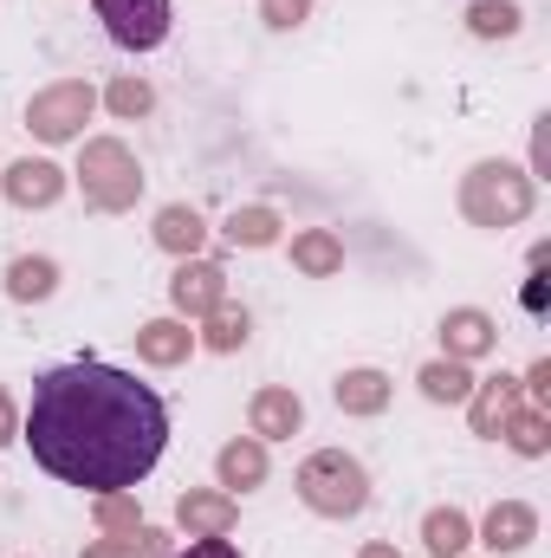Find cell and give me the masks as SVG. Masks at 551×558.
I'll return each instance as SVG.
<instances>
[{
    "mask_svg": "<svg viewBox=\"0 0 551 558\" xmlns=\"http://www.w3.org/2000/svg\"><path fill=\"white\" fill-rule=\"evenodd\" d=\"M20 435L52 481L85 494H124L162 461L169 410L131 371L78 357L33 377V410Z\"/></svg>",
    "mask_w": 551,
    "mask_h": 558,
    "instance_id": "obj_1",
    "label": "cell"
},
{
    "mask_svg": "<svg viewBox=\"0 0 551 558\" xmlns=\"http://www.w3.org/2000/svg\"><path fill=\"white\" fill-rule=\"evenodd\" d=\"M298 494H305L311 513L344 520V513H364V500H370V474H364L351 454L325 448V454H311V461L298 468Z\"/></svg>",
    "mask_w": 551,
    "mask_h": 558,
    "instance_id": "obj_2",
    "label": "cell"
},
{
    "mask_svg": "<svg viewBox=\"0 0 551 558\" xmlns=\"http://www.w3.org/2000/svg\"><path fill=\"white\" fill-rule=\"evenodd\" d=\"M91 7L124 52H149L169 39V0H91Z\"/></svg>",
    "mask_w": 551,
    "mask_h": 558,
    "instance_id": "obj_3",
    "label": "cell"
},
{
    "mask_svg": "<svg viewBox=\"0 0 551 558\" xmlns=\"http://www.w3.org/2000/svg\"><path fill=\"white\" fill-rule=\"evenodd\" d=\"M137 162H131V149L124 143H91L85 149V195L98 202V208H131L137 202Z\"/></svg>",
    "mask_w": 551,
    "mask_h": 558,
    "instance_id": "obj_4",
    "label": "cell"
},
{
    "mask_svg": "<svg viewBox=\"0 0 551 558\" xmlns=\"http://www.w3.org/2000/svg\"><path fill=\"white\" fill-rule=\"evenodd\" d=\"M91 85H52V92H39L33 105H26V124H33V137H46V143H65V137H78V124L91 118Z\"/></svg>",
    "mask_w": 551,
    "mask_h": 558,
    "instance_id": "obj_5",
    "label": "cell"
},
{
    "mask_svg": "<svg viewBox=\"0 0 551 558\" xmlns=\"http://www.w3.org/2000/svg\"><path fill=\"white\" fill-rule=\"evenodd\" d=\"M0 189H7V202H20V208H52V202L65 195V175H59L52 162H33V156H26V162L7 169Z\"/></svg>",
    "mask_w": 551,
    "mask_h": 558,
    "instance_id": "obj_6",
    "label": "cell"
},
{
    "mask_svg": "<svg viewBox=\"0 0 551 558\" xmlns=\"http://www.w3.org/2000/svg\"><path fill=\"white\" fill-rule=\"evenodd\" d=\"M169 299L182 305V312H215L221 299H228V286H221V267H182V274L169 279Z\"/></svg>",
    "mask_w": 551,
    "mask_h": 558,
    "instance_id": "obj_7",
    "label": "cell"
},
{
    "mask_svg": "<svg viewBox=\"0 0 551 558\" xmlns=\"http://www.w3.org/2000/svg\"><path fill=\"white\" fill-rule=\"evenodd\" d=\"M298 416H305V410H298V397H292V390H260V397H254V435H260V441L292 435Z\"/></svg>",
    "mask_w": 551,
    "mask_h": 558,
    "instance_id": "obj_8",
    "label": "cell"
},
{
    "mask_svg": "<svg viewBox=\"0 0 551 558\" xmlns=\"http://www.w3.org/2000/svg\"><path fill=\"white\" fill-rule=\"evenodd\" d=\"M201 234H208V228H201L195 208H162V215H156V241H162L169 254H195Z\"/></svg>",
    "mask_w": 551,
    "mask_h": 558,
    "instance_id": "obj_9",
    "label": "cell"
},
{
    "mask_svg": "<svg viewBox=\"0 0 551 558\" xmlns=\"http://www.w3.org/2000/svg\"><path fill=\"white\" fill-rule=\"evenodd\" d=\"M390 403V384L377 377V371H351L344 384H338V410H357V416H377Z\"/></svg>",
    "mask_w": 551,
    "mask_h": 558,
    "instance_id": "obj_10",
    "label": "cell"
},
{
    "mask_svg": "<svg viewBox=\"0 0 551 558\" xmlns=\"http://www.w3.org/2000/svg\"><path fill=\"white\" fill-rule=\"evenodd\" d=\"M260 474H267V448H260V441L221 448V487H254Z\"/></svg>",
    "mask_w": 551,
    "mask_h": 558,
    "instance_id": "obj_11",
    "label": "cell"
},
{
    "mask_svg": "<svg viewBox=\"0 0 551 558\" xmlns=\"http://www.w3.org/2000/svg\"><path fill=\"white\" fill-rule=\"evenodd\" d=\"M532 526H539V520H532L526 507H493V520H487V546H493V553H519V546L532 539Z\"/></svg>",
    "mask_w": 551,
    "mask_h": 558,
    "instance_id": "obj_12",
    "label": "cell"
},
{
    "mask_svg": "<svg viewBox=\"0 0 551 558\" xmlns=\"http://www.w3.org/2000/svg\"><path fill=\"white\" fill-rule=\"evenodd\" d=\"M137 351L149 357V364H175V357H188V331L169 325V318H156V325L137 331Z\"/></svg>",
    "mask_w": 551,
    "mask_h": 558,
    "instance_id": "obj_13",
    "label": "cell"
},
{
    "mask_svg": "<svg viewBox=\"0 0 551 558\" xmlns=\"http://www.w3.org/2000/svg\"><path fill=\"white\" fill-rule=\"evenodd\" d=\"M228 520H234V507H228L221 494H188V500H182V526L201 533V539H208V533H228Z\"/></svg>",
    "mask_w": 551,
    "mask_h": 558,
    "instance_id": "obj_14",
    "label": "cell"
},
{
    "mask_svg": "<svg viewBox=\"0 0 551 558\" xmlns=\"http://www.w3.org/2000/svg\"><path fill=\"white\" fill-rule=\"evenodd\" d=\"M441 331H448V351H454V357H474V351H487V344H493V325H487L480 312H454Z\"/></svg>",
    "mask_w": 551,
    "mask_h": 558,
    "instance_id": "obj_15",
    "label": "cell"
},
{
    "mask_svg": "<svg viewBox=\"0 0 551 558\" xmlns=\"http://www.w3.org/2000/svg\"><path fill=\"white\" fill-rule=\"evenodd\" d=\"M52 286H59V267L52 260H13L7 267V292L13 299H46Z\"/></svg>",
    "mask_w": 551,
    "mask_h": 558,
    "instance_id": "obj_16",
    "label": "cell"
},
{
    "mask_svg": "<svg viewBox=\"0 0 551 558\" xmlns=\"http://www.w3.org/2000/svg\"><path fill=\"white\" fill-rule=\"evenodd\" d=\"M292 260H298L305 274H338V267H344V254H338V241H331V234H318V228L292 241Z\"/></svg>",
    "mask_w": 551,
    "mask_h": 558,
    "instance_id": "obj_17",
    "label": "cell"
},
{
    "mask_svg": "<svg viewBox=\"0 0 551 558\" xmlns=\"http://www.w3.org/2000/svg\"><path fill=\"white\" fill-rule=\"evenodd\" d=\"M421 533H428V553H434V558H454L461 546H467V520H461L454 507L428 513V526H421Z\"/></svg>",
    "mask_w": 551,
    "mask_h": 558,
    "instance_id": "obj_18",
    "label": "cell"
},
{
    "mask_svg": "<svg viewBox=\"0 0 551 558\" xmlns=\"http://www.w3.org/2000/svg\"><path fill=\"white\" fill-rule=\"evenodd\" d=\"M421 390H428L434 403H461V397L474 390V377H467L461 364H428V371H421Z\"/></svg>",
    "mask_w": 551,
    "mask_h": 558,
    "instance_id": "obj_19",
    "label": "cell"
},
{
    "mask_svg": "<svg viewBox=\"0 0 551 558\" xmlns=\"http://www.w3.org/2000/svg\"><path fill=\"white\" fill-rule=\"evenodd\" d=\"M208 344H215V351H234V344H247V312H234V305H215V318H208Z\"/></svg>",
    "mask_w": 551,
    "mask_h": 558,
    "instance_id": "obj_20",
    "label": "cell"
},
{
    "mask_svg": "<svg viewBox=\"0 0 551 558\" xmlns=\"http://www.w3.org/2000/svg\"><path fill=\"white\" fill-rule=\"evenodd\" d=\"M474 33H519V7H506V0H480V7H474Z\"/></svg>",
    "mask_w": 551,
    "mask_h": 558,
    "instance_id": "obj_21",
    "label": "cell"
},
{
    "mask_svg": "<svg viewBox=\"0 0 551 558\" xmlns=\"http://www.w3.org/2000/svg\"><path fill=\"white\" fill-rule=\"evenodd\" d=\"M228 234L247 241V247H267V241H273V215H267V208H247V215L228 221Z\"/></svg>",
    "mask_w": 551,
    "mask_h": 558,
    "instance_id": "obj_22",
    "label": "cell"
},
{
    "mask_svg": "<svg viewBox=\"0 0 551 558\" xmlns=\"http://www.w3.org/2000/svg\"><path fill=\"white\" fill-rule=\"evenodd\" d=\"M111 111H118V118H137V111H149V85H143V78L111 85Z\"/></svg>",
    "mask_w": 551,
    "mask_h": 558,
    "instance_id": "obj_23",
    "label": "cell"
},
{
    "mask_svg": "<svg viewBox=\"0 0 551 558\" xmlns=\"http://www.w3.org/2000/svg\"><path fill=\"white\" fill-rule=\"evenodd\" d=\"M500 416H506V390H487V397H480V410H474L480 435H493V428H500Z\"/></svg>",
    "mask_w": 551,
    "mask_h": 558,
    "instance_id": "obj_24",
    "label": "cell"
},
{
    "mask_svg": "<svg viewBox=\"0 0 551 558\" xmlns=\"http://www.w3.org/2000/svg\"><path fill=\"white\" fill-rule=\"evenodd\" d=\"M311 0H267V26H298Z\"/></svg>",
    "mask_w": 551,
    "mask_h": 558,
    "instance_id": "obj_25",
    "label": "cell"
},
{
    "mask_svg": "<svg viewBox=\"0 0 551 558\" xmlns=\"http://www.w3.org/2000/svg\"><path fill=\"white\" fill-rule=\"evenodd\" d=\"M175 558H241V553L228 546V533H208V539H195L188 553H175Z\"/></svg>",
    "mask_w": 551,
    "mask_h": 558,
    "instance_id": "obj_26",
    "label": "cell"
},
{
    "mask_svg": "<svg viewBox=\"0 0 551 558\" xmlns=\"http://www.w3.org/2000/svg\"><path fill=\"white\" fill-rule=\"evenodd\" d=\"M0 441H13V410H7V397H0Z\"/></svg>",
    "mask_w": 551,
    "mask_h": 558,
    "instance_id": "obj_27",
    "label": "cell"
},
{
    "mask_svg": "<svg viewBox=\"0 0 551 558\" xmlns=\"http://www.w3.org/2000/svg\"><path fill=\"white\" fill-rule=\"evenodd\" d=\"M364 558H396V553H390V546H370V553H364Z\"/></svg>",
    "mask_w": 551,
    "mask_h": 558,
    "instance_id": "obj_28",
    "label": "cell"
}]
</instances>
